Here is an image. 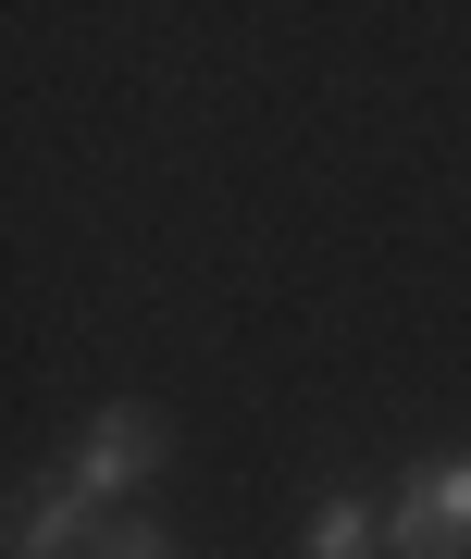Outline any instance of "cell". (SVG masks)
Returning <instances> with one entry per match:
<instances>
[{
	"label": "cell",
	"instance_id": "cell-1",
	"mask_svg": "<svg viewBox=\"0 0 471 559\" xmlns=\"http://www.w3.org/2000/svg\"><path fill=\"white\" fill-rule=\"evenodd\" d=\"M50 473L75 485V498L99 510V522H124V510H149V485L174 473V411L161 399H99L75 436L50 448Z\"/></svg>",
	"mask_w": 471,
	"mask_h": 559
},
{
	"label": "cell",
	"instance_id": "cell-2",
	"mask_svg": "<svg viewBox=\"0 0 471 559\" xmlns=\"http://www.w3.org/2000/svg\"><path fill=\"white\" fill-rule=\"evenodd\" d=\"M385 559H471V448H434L385 485Z\"/></svg>",
	"mask_w": 471,
	"mask_h": 559
},
{
	"label": "cell",
	"instance_id": "cell-3",
	"mask_svg": "<svg viewBox=\"0 0 471 559\" xmlns=\"http://www.w3.org/2000/svg\"><path fill=\"white\" fill-rule=\"evenodd\" d=\"M87 547H99V510L62 473H25L13 485V522H0V559H87Z\"/></svg>",
	"mask_w": 471,
	"mask_h": 559
},
{
	"label": "cell",
	"instance_id": "cell-4",
	"mask_svg": "<svg viewBox=\"0 0 471 559\" xmlns=\"http://www.w3.org/2000/svg\"><path fill=\"white\" fill-rule=\"evenodd\" d=\"M298 559H385V498L373 485H323L298 510Z\"/></svg>",
	"mask_w": 471,
	"mask_h": 559
},
{
	"label": "cell",
	"instance_id": "cell-5",
	"mask_svg": "<svg viewBox=\"0 0 471 559\" xmlns=\"http://www.w3.org/2000/svg\"><path fill=\"white\" fill-rule=\"evenodd\" d=\"M87 559H198V547H186L161 510H124V522H99V547H87Z\"/></svg>",
	"mask_w": 471,
	"mask_h": 559
}]
</instances>
